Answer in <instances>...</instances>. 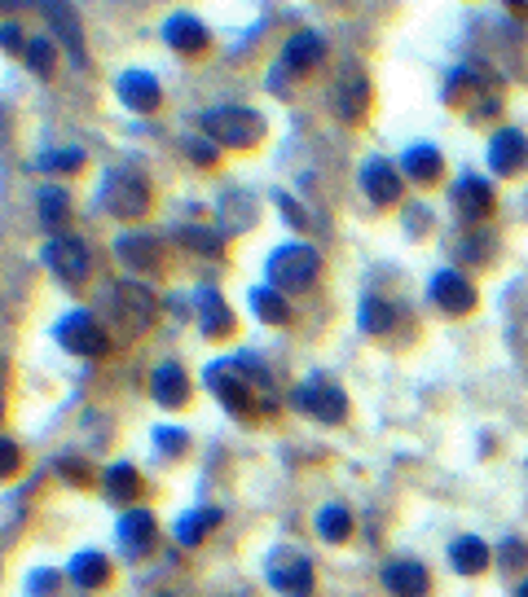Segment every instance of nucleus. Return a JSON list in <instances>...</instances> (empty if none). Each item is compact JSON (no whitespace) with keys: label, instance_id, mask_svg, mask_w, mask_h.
I'll return each instance as SVG.
<instances>
[{"label":"nucleus","instance_id":"nucleus-1","mask_svg":"<svg viewBox=\"0 0 528 597\" xmlns=\"http://www.w3.org/2000/svg\"><path fill=\"white\" fill-rule=\"evenodd\" d=\"M207 391L234 413V417H256V413H278V387L269 378V369L256 356H234V360H216L203 373Z\"/></svg>","mask_w":528,"mask_h":597},{"label":"nucleus","instance_id":"nucleus-2","mask_svg":"<svg viewBox=\"0 0 528 597\" xmlns=\"http://www.w3.org/2000/svg\"><path fill=\"white\" fill-rule=\"evenodd\" d=\"M101 316H106V325L128 343V338H141V334L154 325L159 303H154V295H150L146 286H137V282H115V286L101 291Z\"/></svg>","mask_w":528,"mask_h":597},{"label":"nucleus","instance_id":"nucleus-3","mask_svg":"<svg viewBox=\"0 0 528 597\" xmlns=\"http://www.w3.org/2000/svg\"><path fill=\"white\" fill-rule=\"evenodd\" d=\"M203 132L220 145V150H256L260 141H265V132H269V123H265V115L260 110H251V106H212L207 115H203Z\"/></svg>","mask_w":528,"mask_h":597},{"label":"nucleus","instance_id":"nucleus-4","mask_svg":"<svg viewBox=\"0 0 528 597\" xmlns=\"http://www.w3.org/2000/svg\"><path fill=\"white\" fill-rule=\"evenodd\" d=\"M97 207L119 220H141L150 211V181L137 167H110L97 189Z\"/></svg>","mask_w":528,"mask_h":597},{"label":"nucleus","instance_id":"nucleus-5","mask_svg":"<svg viewBox=\"0 0 528 597\" xmlns=\"http://www.w3.org/2000/svg\"><path fill=\"white\" fill-rule=\"evenodd\" d=\"M265 278L273 291H313V282L322 278V256L309 242H287L278 251H269L265 260Z\"/></svg>","mask_w":528,"mask_h":597},{"label":"nucleus","instance_id":"nucleus-6","mask_svg":"<svg viewBox=\"0 0 528 597\" xmlns=\"http://www.w3.org/2000/svg\"><path fill=\"white\" fill-rule=\"evenodd\" d=\"M53 338H57L62 351L88 356V360H97V356L110 351V334H106V325L97 321V312H88V307H71V312L53 325Z\"/></svg>","mask_w":528,"mask_h":597},{"label":"nucleus","instance_id":"nucleus-7","mask_svg":"<svg viewBox=\"0 0 528 597\" xmlns=\"http://www.w3.org/2000/svg\"><path fill=\"white\" fill-rule=\"evenodd\" d=\"M265 580L287 597H309L313 594V558L295 545H273L265 554Z\"/></svg>","mask_w":528,"mask_h":597},{"label":"nucleus","instance_id":"nucleus-8","mask_svg":"<svg viewBox=\"0 0 528 597\" xmlns=\"http://www.w3.org/2000/svg\"><path fill=\"white\" fill-rule=\"evenodd\" d=\"M291 404H295L300 413L326 422V426H340V422L348 417V395H344V387L331 382V378H309V382H300V387L291 391Z\"/></svg>","mask_w":528,"mask_h":597},{"label":"nucleus","instance_id":"nucleus-9","mask_svg":"<svg viewBox=\"0 0 528 597\" xmlns=\"http://www.w3.org/2000/svg\"><path fill=\"white\" fill-rule=\"evenodd\" d=\"M370 101H375L370 75H366L357 62H348V66L340 70L335 88H331V110H335V119H340V123H362V119L370 115Z\"/></svg>","mask_w":528,"mask_h":597},{"label":"nucleus","instance_id":"nucleus-10","mask_svg":"<svg viewBox=\"0 0 528 597\" xmlns=\"http://www.w3.org/2000/svg\"><path fill=\"white\" fill-rule=\"evenodd\" d=\"M44 264L62 278V282H84L88 278V269H93V256H88V242L84 238H75V234H53L49 242H44Z\"/></svg>","mask_w":528,"mask_h":597},{"label":"nucleus","instance_id":"nucleus-11","mask_svg":"<svg viewBox=\"0 0 528 597\" xmlns=\"http://www.w3.org/2000/svg\"><path fill=\"white\" fill-rule=\"evenodd\" d=\"M428 298L445 312V316H467L476 307V286L459 273V269H437L428 282Z\"/></svg>","mask_w":528,"mask_h":597},{"label":"nucleus","instance_id":"nucleus-12","mask_svg":"<svg viewBox=\"0 0 528 597\" xmlns=\"http://www.w3.org/2000/svg\"><path fill=\"white\" fill-rule=\"evenodd\" d=\"M450 203H454V211L467 220V225H481V220H489L494 216V185L485 181V176H476V172H467V176H459V185H454V194H450Z\"/></svg>","mask_w":528,"mask_h":597},{"label":"nucleus","instance_id":"nucleus-13","mask_svg":"<svg viewBox=\"0 0 528 597\" xmlns=\"http://www.w3.org/2000/svg\"><path fill=\"white\" fill-rule=\"evenodd\" d=\"M326 62V40H322V31H313V26H300V31H291L287 35V44H282V70H295V75H304V70H313V66H322Z\"/></svg>","mask_w":528,"mask_h":597},{"label":"nucleus","instance_id":"nucleus-14","mask_svg":"<svg viewBox=\"0 0 528 597\" xmlns=\"http://www.w3.org/2000/svg\"><path fill=\"white\" fill-rule=\"evenodd\" d=\"M115 93H119L123 110H132V115H150V110L163 106V88H159V79L150 70H123L115 79Z\"/></svg>","mask_w":528,"mask_h":597},{"label":"nucleus","instance_id":"nucleus-15","mask_svg":"<svg viewBox=\"0 0 528 597\" xmlns=\"http://www.w3.org/2000/svg\"><path fill=\"white\" fill-rule=\"evenodd\" d=\"M489 167L498 176H525L528 172V137L520 128H498L489 141Z\"/></svg>","mask_w":528,"mask_h":597},{"label":"nucleus","instance_id":"nucleus-16","mask_svg":"<svg viewBox=\"0 0 528 597\" xmlns=\"http://www.w3.org/2000/svg\"><path fill=\"white\" fill-rule=\"evenodd\" d=\"M362 189L375 207H397L401 203V172L388 163V159H366L362 163Z\"/></svg>","mask_w":528,"mask_h":597},{"label":"nucleus","instance_id":"nucleus-17","mask_svg":"<svg viewBox=\"0 0 528 597\" xmlns=\"http://www.w3.org/2000/svg\"><path fill=\"white\" fill-rule=\"evenodd\" d=\"M190 373L176 365V360H163V365H154V373H150V395H154V404L159 409H185L190 404Z\"/></svg>","mask_w":528,"mask_h":597},{"label":"nucleus","instance_id":"nucleus-18","mask_svg":"<svg viewBox=\"0 0 528 597\" xmlns=\"http://www.w3.org/2000/svg\"><path fill=\"white\" fill-rule=\"evenodd\" d=\"M194 316H198L203 338H229L234 334V312H229V303L220 298L216 286H198L194 291Z\"/></svg>","mask_w":528,"mask_h":597},{"label":"nucleus","instance_id":"nucleus-19","mask_svg":"<svg viewBox=\"0 0 528 597\" xmlns=\"http://www.w3.org/2000/svg\"><path fill=\"white\" fill-rule=\"evenodd\" d=\"M384 589L392 597H428L432 594V576L419 558H392L384 567Z\"/></svg>","mask_w":528,"mask_h":597},{"label":"nucleus","instance_id":"nucleus-20","mask_svg":"<svg viewBox=\"0 0 528 597\" xmlns=\"http://www.w3.org/2000/svg\"><path fill=\"white\" fill-rule=\"evenodd\" d=\"M44 18L53 22V31H57V44L71 53V62H75V66H88L84 26H79V13H75V4H44Z\"/></svg>","mask_w":528,"mask_h":597},{"label":"nucleus","instance_id":"nucleus-21","mask_svg":"<svg viewBox=\"0 0 528 597\" xmlns=\"http://www.w3.org/2000/svg\"><path fill=\"white\" fill-rule=\"evenodd\" d=\"M207 26L194 18V13H172L168 22H163V44L172 48V53H185V57H194V53H203L207 48Z\"/></svg>","mask_w":528,"mask_h":597},{"label":"nucleus","instance_id":"nucleus-22","mask_svg":"<svg viewBox=\"0 0 528 597\" xmlns=\"http://www.w3.org/2000/svg\"><path fill=\"white\" fill-rule=\"evenodd\" d=\"M119 545H123L128 563L146 558V550L154 545V514L150 510H123L119 514Z\"/></svg>","mask_w":528,"mask_h":597},{"label":"nucleus","instance_id":"nucleus-23","mask_svg":"<svg viewBox=\"0 0 528 597\" xmlns=\"http://www.w3.org/2000/svg\"><path fill=\"white\" fill-rule=\"evenodd\" d=\"M115 260L132 273H154L159 269V238L150 234H119L115 238Z\"/></svg>","mask_w":528,"mask_h":597},{"label":"nucleus","instance_id":"nucleus-24","mask_svg":"<svg viewBox=\"0 0 528 597\" xmlns=\"http://www.w3.org/2000/svg\"><path fill=\"white\" fill-rule=\"evenodd\" d=\"M220 519H225V510H216V506H198V510H190V514H181V519H176L172 541H176L181 550H198V545L220 528Z\"/></svg>","mask_w":528,"mask_h":597},{"label":"nucleus","instance_id":"nucleus-25","mask_svg":"<svg viewBox=\"0 0 528 597\" xmlns=\"http://www.w3.org/2000/svg\"><path fill=\"white\" fill-rule=\"evenodd\" d=\"M256 225V198L247 194V189H225L220 194V234L225 238H238V234H247Z\"/></svg>","mask_w":528,"mask_h":597},{"label":"nucleus","instance_id":"nucleus-26","mask_svg":"<svg viewBox=\"0 0 528 597\" xmlns=\"http://www.w3.org/2000/svg\"><path fill=\"white\" fill-rule=\"evenodd\" d=\"M66 576H71V585H75L79 594H97V589H106V585H110V558H106V554H97V550H84V554H75V558H71Z\"/></svg>","mask_w":528,"mask_h":597},{"label":"nucleus","instance_id":"nucleus-27","mask_svg":"<svg viewBox=\"0 0 528 597\" xmlns=\"http://www.w3.org/2000/svg\"><path fill=\"white\" fill-rule=\"evenodd\" d=\"M489 558H494V550H489L481 536H459V541L450 545V567H454L459 576H481V572H489Z\"/></svg>","mask_w":528,"mask_h":597},{"label":"nucleus","instance_id":"nucleus-28","mask_svg":"<svg viewBox=\"0 0 528 597\" xmlns=\"http://www.w3.org/2000/svg\"><path fill=\"white\" fill-rule=\"evenodd\" d=\"M313 532H317V541H326V545H344V541L353 536V510L340 506V501H326V506L317 510V519H313Z\"/></svg>","mask_w":528,"mask_h":597},{"label":"nucleus","instance_id":"nucleus-29","mask_svg":"<svg viewBox=\"0 0 528 597\" xmlns=\"http://www.w3.org/2000/svg\"><path fill=\"white\" fill-rule=\"evenodd\" d=\"M401 172H406L410 181H419V185H432V181H441L445 159H441L437 145H410L406 159H401Z\"/></svg>","mask_w":528,"mask_h":597},{"label":"nucleus","instance_id":"nucleus-30","mask_svg":"<svg viewBox=\"0 0 528 597\" xmlns=\"http://www.w3.org/2000/svg\"><path fill=\"white\" fill-rule=\"evenodd\" d=\"M35 216H40V225L49 229V238L62 234V225H66V216H71V194H66L62 185H44V189L35 194Z\"/></svg>","mask_w":528,"mask_h":597},{"label":"nucleus","instance_id":"nucleus-31","mask_svg":"<svg viewBox=\"0 0 528 597\" xmlns=\"http://www.w3.org/2000/svg\"><path fill=\"white\" fill-rule=\"evenodd\" d=\"M101 484H106V501H115V506L141 497V470H137L132 462H115V466L101 475Z\"/></svg>","mask_w":528,"mask_h":597},{"label":"nucleus","instance_id":"nucleus-32","mask_svg":"<svg viewBox=\"0 0 528 597\" xmlns=\"http://www.w3.org/2000/svg\"><path fill=\"white\" fill-rule=\"evenodd\" d=\"M251 312H256L260 325H287V321H291V303H287V295L273 291L269 282H265V286H251Z\"/></svg>","mask_w":528,"mask_h":597},{"label":"nucleus","instance_id":"nucleus-33","mask_svg":"<svg viewBox=\"0 0 528 597\" xmlns=\"http://www.w3.org/2000/svg\"><path fill=\"white\" fill-rule=\"evenodd\" d=\"M454 256H459L463 264H476V269H485V264L498 256V234H489V229H476V234H467V238H459V242H454Z\"/></svg>","mask_w":528,"mask_h":597},{"label":"nucleus","instance_id":"nucleus-34","mask_svg":"<svg viewBox=\"0 0 528 597\" xmlns=\"http://www.w3.org/2000/svg\"><path fill=\"white\" fill-rule=\"evenodd\" d=\"M357 325H362L366 334H388V329L397 325V307H392L388 298L366 295L362 298V307H357Z\"/></svg>","mask_w":528,"mask_h":597},{"label":"nucleus","instance_id":"nucleus-35","mask_svg":"<svg viewBox=\"0 0 528 597\" xmlns=\"http://www.w3.org/2000/svg\"><path fill=\"white\" fill-rule=\"evenodd\" d=\"M181 242L190 247V251H198V256H207V260H220L225 256V234L220 229H203V225H190V229H181Z\"/></svg>","mask_w":528,"mask_h":597},{"label":"nucleus","instance_id":"nucleus-36","mask_svg":"<svg viewBox=\"0 0 528 597\" xmlns=\"http://www.w3.org/2000/svg\"><path fill=\"white\" fill-rule=\"evenodd\" d=\"M26 66L35 70V75H53V62H57V40L53 35H35L31 44H26Z\"/></svg>","mask_w":528,"mask_h":597},{"label":"nucleus","instance_id":"nucleus-37","mask_svg":"<svg viewBox=\"0 0 528 597\" xmlns=\"http://www.w3.org/2000/svg\"><path fill=\"white\" fill-rule=\"evenodd\" d=\"M181 145H185V154H190V159H194L198 167H216V163H220V145H216V141H212L207 132H198V137L190 132V137H185Z\"/></svg>","mask_w":528,"mask_h":597},{"label":"nucleus","instance_id":"nucleus-38","mask_svg":"<svg viewBox=\"0 0 528 597\" xmlns=\"http://www.w3.org/2000/svg\"><path fill=\"white\" fill-rule=\"evenodd\" d=\"M35 167L40 172H79L84 167V150H49V154H40Z\"/></svg>","mask_w":528,"mask_h":597},{"label":"nucleus","instance_id":"nucleus-39","mask_svg":"<svg viewBox=\"0 0 528 597\" xmlns=\"http://www.w3.org/2000/svg\"><path fill=\"white\" fill-rule=\"evenodd\" d=\"M154 448H159L163 457H181V453L190 448V435H185L181 426H154Z\"/></svg>","mask_w":528,"mask_h":597},{"label":"nucleus","instance_id":"nucleus-40","mask_svg":"<svg viewBox=\"0 0 528 597\" xmlns=\"http://www.w3.org/2000/svg\"><path fill=\"white\" fill-rule=\"evenodd\" d=\"M498 563H503L507 572H525V567H528V541H520V536H507V541L498 545Z\"/></svg>","mask_w":528,"mask_h":597},{"label":"nucleus","instance_id":"nucleus-41","mask_svg":"<svg viewBox=\"0 0 528 597\" xmlns=\"http://www.w3.org/2000/svg\"><path fill=\"white\" fill-rule=\"evenodd\" d=\"M57 585H62V576H57L53 567H35V572L26 576V594L31 597H53L57 594Z\"/></svg>","mask_w":528,"mask_h":597},{"label":"nucleus","instance_id":"nucleus-42","mask_svg":"<svg viewBox=\"0 0 528 597\" xmlns=\"http://www.w3.org/2000/svg\"><path fill=\"white\" fill-rule=\"evenodd\" d=\"M273 203L282 207V220H287L291 229H309V211H304V207H300L291 194H273Z\"/></svg>","mask_w":528,"mask_h":597},{"label":"nucleus","instance_id":"nucleus-43","mask_svg":"<svg viewBox=\"0 0 528 597\" xmlns=\"http://www.w3.org/2000/svg\"><path fill=\"white\" fill-rule=\"evenodd\" d=\"M428 225H432V211H428L423 203H406V234H410V238H423Z\"/></svg>","mask_w":528,"mask_h":597},{"label":"nucleus","instance_id":"nucleus-44","mask_svg":"<svg viewBox=\"0 0 528 597\" xmlns=\"http://www.w3.org/2000/svg\"><path fill=\"white\" fill-rule=\"evenodd\" d=\"M53 470H57L62 479H71V484H79V488H84V484H88V475H93V470H88L84 462H75V457H62V462H57Z\"/></svg>","mask_w":528,"mask_h":597},{"label":"nucleus","instance_id":"nucleus-45","mask_svg":"<svg viewBox=\"0 0 528 597\" xmlns=\"http://www.w3.org/2000/svg\"><path fill=\"white\" fill-rule=\"evenodd\" d=\"M0 453H4V457H0V475L13 479V470L22 466V448H18L13 439H0Z\"/></svg>","mask_w":528,"mask_h":597},{"label":"nucleus","instance_id":"nucleus-46","mask_svg":"<svg viewBox=\"0 0 528 597\" xmlns=\"http://www.w3.org/2000/svg\"><path fill=\"white\" fill-rule=\"evenodd\" d=\"M511 343H516V356L525 360V369H528V312H520V316H516V329H511Z\"/></svg>","mask_w":528,"mask_h":597},{"label":"nucleus","instance_id":"nucleus-47","mask_svg":"<svg viewBox=\"0 0 528 597\" xmlns=\"http://www.w3.org/2000/svg\"><path fill=\"white\" fill-rule=\"evenodd\" d=\"M0 31H4V35H0V40H4V53H26V44H31V40H22V31H18L13 22H4Z\"/></svg>","mask_w":528,"mask_h":597},{"label":"nucleus","instance_id":"nucleus-48","mask_svg":"<svg viewBox=\"0 0 528 597\" xmlns=\"http://www.w3.org/2000/svg\"><path fill=\"white\" fill-rule=\"evenodd\" d=\"M498 110H503V101H498V97H494V93H489V97H485V106H472V119H476V123H481V119H494V115H498Z\"/></svg>","mask_w":528,"mask_h":597},{"label":"nucleus","instance_id":"nucleus-49","mask_svg":"<svg viewBox=\"0 0 528 597\" xmlns=\"http://www.w3.org/2000/svg\"><path fill=\"white\" fill-rule=\"evenodd\" d=\"M516 597H528V580L520 585V589H516Z\"/></svg>","mask_w":528,"mask_h":597}]
</instances>
